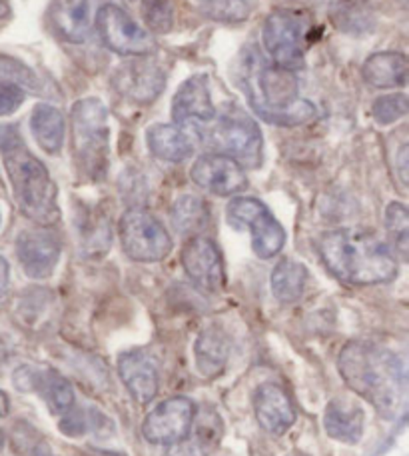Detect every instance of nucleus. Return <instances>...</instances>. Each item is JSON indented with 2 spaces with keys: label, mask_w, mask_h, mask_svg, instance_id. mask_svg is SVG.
Here are the masks:
<instances>
[{
  "label": "nucleus",
  "mask_w": 409,
  "mask_h": 456,
  "mask_svg": "<svg viewBox=\"0 0 409 456\" xmlns=\"http://www.w3.org/2000/svg\"><path fill=\"white\" fill-rule=\"evenodd\" d=\"M238 85L252 110L269 125L298 126L316 117L314 104L300 96L293 70L268 62L258 48H248L240 56Z\"/></svg>",
  "instance_id": "obj_1"
},
{
  "label": "nucleus",
  "mask_w": 409,
  "mask_h": 456,
  "mask_svg": "<svg viewBox=\"0 0 409 456\" xmlns=\"http://www.w3.org/2000/svg\"><path fill=\"white\" fill-rule=\"evenodd\" d=\"M338 369L343 382L383 419H394L402 409L404 366L394 353L370 342H349L341 348Z\"/></svg>",
  "instance_id": "obj_2"
},
{
  "label": "nucleus",
  "mask_w": 409,
  "mask_h": 456,
  "mask_svg": "<svg viewBox=\"0 0 409 456\" xmlns=\"http://www.w3.org/2000/svg\"><path fill=\"white\" fill-rule=\"evenodd\" d=\"M317 248L327 271L341 282L367 287L394 281L397 274V260L388 244L362 228L325 232Z\"/></svg>",
  "instance_id": "obj_3"
},
{
  "label": "nucleus",
  "mask_w": 409,
  "mask_h": 456,
  "mask_svg": "<svg viewBox=\"0 0 409 456\" xmlns=\"http://www.w3.org/2000/svg\"><path fill=\"white\" fill-rule=\"evenodd\" d=\"M0 154L20 213L40 226L59 223L60 208L56 202V184L43 162L27 149L14 126L0 128Z\"/></svg>",
  "instance_id": "obj_4"
},
{
  "label": "nucleus",
  "mask_w": 409,
  "mask_h": 456,
  "mask_svg": "<svg viewBox=\"0 0 409 456\" xmlns=\"http://www.w3.org/2000/svg\"><path fill=\"white\" fill-rule=\"evenodd\" d=\"M190 133L206 144L216 154L230 157L240 167L258 168L264 160V138H261L260 126L248 114L240 109H230L216 112V117L188 128Z\"/></svg>",
  "instance_id": "obj_5"
},
{
  "label": "nucleus",
  "mask_w": 409,
  "mask_h": 456,
  "mask_svg": "<svg viewBox=\"0 0 409 456\" xmlns=\"http://www.w3.org/2000/svg\"><path fill=\"white\" fill-rule=\"evenodd\" d=\"M72 151L90 178H104L108 170V109L102 101L82 99L72 107Z\"/></svg>",
  "instance_id": "obj_6"
},
{
  "label": "nucleus",
  "mask_w": 409,
  "mask_h": 456,
  "mask_svg": "<svg viewBox=\"0 0 409 456\" xmlns=\"http://www.w3.org/2000/svg\"><path fill=\"white\" fill-rule=\"evenodd\" d=\"M122 250L138 263H160L172 252V239L156 216L144 208H128L118 223Z\"/></svg>",
  "instance_id": "obj_7"
},
{
  "label": "nucleus",
  "mask_w": 409,
  "mask_h": 456,
  "mask_svg": "<svg viewBox=\"0 0 409 456\" xmlns=\"http://www.w3.org/2000/svg\"><path fill=\"white\" fill-rule=\"evenodd\" d=\"M306 20L293 11H276L266 19L261 43L276 67L296 70L304 67Z\"/></svg>",
  "instance_id": "obj_8"
},
{
  "label": "nucleus",
  "mask_w": 409,
  "mask_h": 456,
  "mask_svg": "<svg viewBox=\"0 0 409 456\" xmlns=\"http://www.w3.org/2000/svg\"><path fill=\"white\" fill-rule=\"evenodd\" d=\"M226 215L232 226L252 231V248L260 258H272L284 248L285 231L264 202L250 197H236L228 205Z\"/></svg>",
  "instance_id": "obj_9"
},
{
  "label": "nucleus",
  "mask_w": 409,
  "mask_h": 456,
  "mask_svg": "<svg viewBox=\"0 0 409 456\" xmlns=\"http://www.w3.org/2000/svg\"><path fill=\"white\" fill-rule=\"evenodd\" d=\"M96 30L106 48L120 56H148L156 51L150 32L116 4L100 6L96 14Z\"/></svg>",
  "instance_id": "obj_10"
},
{
  "label": "nucleus",
  "mask_w": 409,
  "mask_h": 456,
  "mask_svg": "<svg viewBox=\"0 0 409 456\" xmlns=\"http://www.w3.org/2000/svg\"><path fill=\"white\" fill-rule=\"evenodd\" d=\"M194 417L196 406L190 398H168L144 419L142 435L152 444H174L190 433Z\"/></svg>",
  "instance_id": "obj_11"
},
{
  "label": "nucleus",
  "mask_w": 409,
  "mask_h": 456,
  "mask_svg": "<svg viewBox=\"0 0 409 456\" xmlns=\"http://www.w3.org/2000/svg\"><path fill=\"white\" fill-rule=\"evenodd\" d=\"M192 181L200 189L218 197H234L248 189V176L244 167L224 154H204L192 167Z\"/></svg>",
  "instance_id": "obj_12"
},
{
  "label": "nucleus",
  "mask_w": 409,
  "mask_h": 456,
  "mask_svg": "<svg viewBox=\"0 0 409 456\" xmlns=\"http://www.w3.org/2000/svg\"><path fill=\"white\" fill-rule=\"evenodd\" d=\"M60 240L46 226L36 231H24L16 239V256L30 279L43 281L54 273L60 260Z\"/></svg>",
  "instance_id": "obj_13"
},
{
  "label": "nucleus",
  "mask_w": 409,
  "mask_h": 456,
  "mask_svg": "<svg viewBox=\"0 0 409 456\" xmlns=\"http://www.w3.org/2000/svg\"><path fill=\"white\" fill-rule=\"evenodd\" d=\"M182 266L186 274L200 289L216 292L224 287V263L216 242L208 236H192L182 248Z\"/></svg>",
  "instance_id": "obj_14"
},
{
  "label": "nucleus",
  "mask_w": 409,
  "mask_h": 456,
  "mask_svg": "<svg viewBox=\"0 0 409 456\" xmlns=\"http://www.w3.org/2000/svg\"><path fill=\"white\" fill-rule=\"evenodd\" d=\"M218 109L212 102L208 77H192L178 88L172 102V117L180 128H192L204 125L216 117Z\"/></svg>",
  "instance_id": "obj_15"
},
{
  "label": "nucleus",
  "mask_w": 409,
  "mask_h": 456,
  "mask_svg": "<svg viewBox=\"0 0 409 456\" xmlns=\"http://www.w3.org/2000/svg\"><path fill=\"white\" fill-rule=\"evenodd\" d=\"M14 387L22 393H38L54 414H64L75 406V388L60 374L20 366L14 372Z\"/></svg>",
  "instance_id": "obj_16"
},
{
  "label": "nucleus",
  "mask_w": 409,
  "mask_h": 456,
  "mask_svg": "<svg viewBox=\"0 0 409 456\" xmlns=\"http://www.w3.org/2000/svg\"><path fill=\"white\" fill-rule=\"evenodd\" d=\"M118 372L138 404H148L158 393V361L146 348L128 350L118 358Z\"/></svg>",
  "instance_id": "obj_17"
},
{
  "label": "nucleus",
  "mask_w": 409,
  "mask_h": 456,
  "mask_svg": "<svg viewBox=\"0 0 409 456\" xmlns=\"http://www.w3.org/2000/svg\"><path fill=\"white\" fill-rule=\"evenodd\" d=\"M114 86L126 99L138 104L156 101L166 86V75L154 62H128L114 75Z\"/></svg>",
  "instance_id": "obj_18"
},
{
  "label": "nucleus",
  "mask_w": 409,
  "mask_h": 456,
  "mask_svg": "<svg viewBox=\"0 0 409 456\" xmlns=\"http://www.w3.org/2000/svg\"><path fill=\"white\" fill-rule=\"evenodd\" d=\"M253 412L256 419L272 435H284L296 422V406L292 396L276 382L261 385L253 395Z\"/></svg>",
  "instance_id": "obj_19"
},
{
  "label": "nucleus",
  "mask_w": 409,
  "mask_h": 456,
  "mask_svg": "<svg viewBox=\"0 0 409 456\" xmlns=\"http://www.w3.org/2000/svg\"><path fill=\"white\" fill-rule=\"evenodd\" d=\"M222 438V420L216 412H204L194 417L190 433L182 441L168 444L166 456H210Z\"/></svg>",
  "instance_id": "obj_20"
},
{
  "label": "nucleus",
  "mask_w": 409,
  "mask_h": 456,
  "mask_svg": "<svg viewBox=\"0 0 409 456\" xmlns=\"http://www.w3.org/2000/svg\"><path fill=\"white\" fill-rule=\"evenodd\" d=\"M51 22L72 45H82L90 35V0H52Z\"/></svg>",
  "instance_id": "obj_21"
},
{
  "label": "nucleus",
  "mask_w": 409,
  "mask_h": 456,
  "mask_svg": "<svg viewBox=\"0 0 409 456\" xmlns=\"http://www.w3.org/2000/svg\"><path fill=\"white\" fill-rule=\"evenodd\" d=\"M325 433L340 443L356 444L364 433V411L357 404L335 398L324 414Z\"/></svg>",
  "instance_id": "obj_22"
},
{
  "label": "nucleus",
  "mask_w": 409,
  "mask_h": 456,
  "mask_svg": "<svg viewBox=\"0 0 409 456\" xmlns=\"http://www.w3.org/2000/svg\"><path fill=\"white\" fill-rule=\"evenodd\" d=\"M364 80L373 88H402L407 83V59L402 53H375L362 69Z\"/></svg>",
  "instance_id": "obj_23"
},
{
  "label": "nucleus",
  "mask_w": 409,
  "mask_h": 456,
  "mask_svg": "<svg viewBox=\"0 0 409 456\" xmlns=\"http://www.w3.org/2000/svg\"><path fill=\"white\" fill-rule=\"evenodd\" d=\"M146 142L154 157L166 162H182L192 157L194 142L184 128L174 125H154L146 130Z\"/></svg>",
  "instance_id": "obj_24"
},
{
  "label": "nucleus",
  "mask_w": 409,
  "mask_h": 456,
  "mask_svg": "<svg viewBox=\"0 0 409 456\" xmlns=\"http://www.w3.org/2000/svg\"><path fill=\"white\" fill-rule=\"evenodd\" d=\"M30 130L40 149L48 154H59L67 134V120L52 104H38L32 110Z\"/></svg>",
  "instance_id": "obj_25"
},
{
  "label": "nucleus",
  "mask_w": 409,
  "mask_h": 456,
  "mask_svg": "<svg viewBox=\"0 0 409 456\" xmlns=\"http://www.w3.org/2000/svg\"><path fill=\"white\" fill-rule=\"evenodd\" d=\"M228 356H230V340L222 332L210 329L198 337V342H196V362H198V370L204 377H218L224 370Z\"/></svg>",
  "instance_id": "obj_26"
},
{
  "label": "nucleus",
  "mask_w": 409,
  "mask_h": 456,
  "mask_svg": "<svg viewBox=\"0 0 409 456\" xmlns=\"http://www.w3.org/2000/svg\"><path fill=\"white\" fill-rule=\"evenodd\" d=\"M308 281V268L292 258H282L272 273V292L280 303H296Z\"/></svg>",
  "instance_id": "obj_27"
},
{
  "label": "nucleus",
  "mask_w": 409,
  "mask_h": 456,
  "mask_svg": "<svg viewBox=\"0 0 409 456\" xmlns=\"http://www.w3.org/2000/svg\"><path fill=\"white\" fill-rule=\"evenodd\" d=\"M170 216L176 231L186 236H198L204 228L208 226L210 221L206 202L194 197V194H184V197H180L174 202V207H172Z\"/></svg>",
  "instance_id": "obj_28"
},
{
  "label": "nucleus",
  "mask_w": 409,
  "mask_h": 456,
  "mask_svg": "<svg viewBox=\"0 0 409 456\" xmlns=\"http://www.w3.org/2000/svg\"><path fill=\"white\" fill-rule=\"evenodd\" d=\"M0 85L14 86L22 93H36L40 85L35 72L27 64L0 54Z\"/></svg>",
  "instance_id": "obj_29"
},
{
  "label": "nucleus",
  "mask_w": 409,
  "mask_h": 456,
  "mask_svg": "<svg viewBox=\"0 0 409 456\" xmlns=\"http://www.w3.org/2000/svg\"><path fill=\"white\" fill-rule=\"evenodd\" d=\"M253 0H200V11L212 20L242 22L250 16Z\"/></svg>",
  "instance_id": "obj_30"
},
{
  "label": "nucleus",
  "mask_w": 409,
  "mask_h": 456,
  "mask_svg": "<svg viewBox=\"0 0 409 456\" xmlns=\"http://www.w3.org/2000/svg\"><path fill=\"white\" fill-rule=\"evenodd\" d=\"M386 228L396 250L402 256H407L409 247V215L402 202H391L386 208Z\"/></svg>",
  "instance_id": "obj_31"
},
{
  "label": "nucleus",
  "mask_w": 409,
  "mask_h": 456,
  "mask_svg": "<svg viewBox=\"0 0 409 456\" xmlns=\"http://www.w3.org/2000/svg\"><path fill=\"white\" fill-rule=\"evenodd\" d=\"M142 16L148 28L158 35H166L174 27L172 0H142Z\"/></svg>",
  "instance_id": "obj_32"
},
{
  "label": "nucleus",
  "mask_w": 409,
  "mask_h": 456,
  "mask_svg": "<svg viewBox=\"0 0 409 456\" xmlns=\"http://www.w3.org/2000/svg\"><path fill=\"white\" fill-rule=\"evenodd\" d=\"M372 112L375 122H380V125H394V122L402 120L407 114V96L404 93L380 96V99L373 102Z\"/></svg>",
  "instance_id": "obj_33"
},
{
  "label": "nucleus",
  "mask_w": 409,
  "mask_h": 456,
  "mask_svg": "<svg viewBox=\"0 0 409 456\" xmlns=\"http://www.w3.org/2000/svg\"><path fill=\"white\" fill-rule=\"evenodd\" d=\"M59 428L67 436L75 438V436L86 435L88 430L92 428V420H88L86 411H75V406H72L70 411L62 414V420L59 422Z\"/></svg>",
  "instance_id": "obj_34"
},
{
  "label": "nucleus",
  "mask_w": 409,
  "mask_h": 456,
  "mask_svg": "<svg viewBox=\"0 0 409 456\" xmlns=\"http://www.w3.org/2000/svg\"><path fill=\"white\" fill-rule=\"evenodd\" d=\"M24 99H27V93H22L14 86L0 85V117H6V114L19 110Z\"/></svg>",
  "instance_id": "obj_35"
},
{
  "label": "nucleus",
  "mask_w": 409,
  "mask_h": 456,
  "mask_svg": "<svg viewBox=\"0 0 409 456\" xmlns=\"http://www.w3.org/2000/svg\"><path fill=\"white\" fill-rule=\"evenodd\" d=\"M327 8H332L338 19H356L359 12H364L367 0H324Z\"/></svg>",
  "instance_id": "obj_36"
},
{
  "label": "nucleus",
  "mask_w": 409,
  "mask_h": 456,
  "mask_svg": "<svg viewBox=\"0 0 409 456\" xmlns=\"http://www.w3.org/2000/svg\"><path fill=\"white\" fill-rule=\"evenodd\" d=\"M407 142H402V146H399V151L396 154V173L399 176V183H402V186L407 184Z\"/></svg>",
  "instance_id": "obj_37"
},
{
  "label": "nucleus",
  "mask_w": 409,
  "mask_h": 456,
  "mask_svg": "<svg viewBox=\"0 0 409 456\" xmlns=\"http://www.w3.org/2000/svg\"><path fill=\"white\" fill-rule=\"evenodd\" d=\"M8 284H11V268H8L6 258L0 256V303L6 297Z\"/></svg>",
  "instance_id": "obj_38"
},
{
  "label": "nucleus",
  "mask_w": 409,
  "mask_h": 456,
  "mask_svg": "<svg viewBox=\"0 0 409 456\" xmlns=\"http://www.w3.org/2000/svg\"><path fill=\"white\" fill-rule=\"evenodd\" d=\"M8 412H11V401H8L6 393L0 390V417H6Z\"/></svg>",
  "instance_id": "obj_39"
},
{
  "label": "nucleus",
  "mask_w": 409,
  "mask_h": 456,
  "mask_svg": "<svg viewBox=\"0 0 409 456\" xmlns=\"http://www.w3.org/2000/svg\"><path fill=\"white\" fill-rule=\"evenodd\" d=\"M8 14H11V6H8L6 0H0V20L6 19Z\"/></svg>",
  "instance_id": "obj_40"
},
{
  "label": "nucleus",
  "mask_w": 409,
  "mask_h": 456,
  "mask_svg": "<svg viewBox=\"0 0 409 456\" xmlns=\"http://www.w3.org/2000/svg\"><path fill=\"white\" fill-rule=\"evenodd\" d=\"M4 449V435H3V430H0V451Z\"/></svg>",
  "instance_id": "obj_41"
},
{
  "label": "nucleus",
  "mask_w": 409,
  "mask_h": 456,
  "mask_svg": "<svg viewBox=\"0 0 409 456\" xmlns=\"http://www.w3.org/2000/svg\"><path fill=\"white\" fill-rule=\"evenodd\" d=\"M292 456H306V454H292Z\"/></svg>",
  "instance_id": "obj_42"
},
{
  "label": "nucleus",
  "mask_w": 409,
  "mask_h": 456,
  "mask_svg": "<svg viewBox=\"0 0 409 456\" xmlns=\"http://www.w3.org/2000/svg\"><path fill=\"white\" fill-rule=\"evenodd\" d=\"M130 3H134V0H130Z\"/></svg>",
  "instance_id": "obj_43"
}]
</instances>
